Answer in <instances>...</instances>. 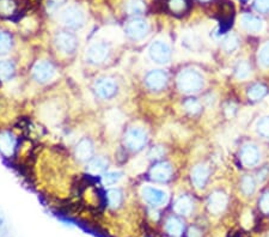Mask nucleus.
<instances>
[{
  "mask_svg": "<svg viewBox=\"0 0 269 237\" xmlns=\"http://www.w3.org/2000/svg\"><path fill=\"white\" fill-rule=\"evenodd\" d=\"M167 80V73L163 70H153L150 71L145 77V84L147 88L152 91H161L163 90L166 86Z\"/></svg>",
  "mask_w": 269,
  "mask_h": 237,
  "instance_id": "9b49d317",
  "label": "nucleus"
},
{
  "mask_svg": "<svg viewBox=\"0 0 269 237\" xmlns=\"http://www.w3.org/2000/svg\"><path fill=\"white\" fill-rule=\"evenodd\" d=\"M165 154V151H164V149L161 146H153L151 150H150L149 152V157L151 158V160H159V158H161Z\"/></svg>",
  "mask_w": 269,
  "mask_h": 237,
  "instance_id": "58836bf2",
  "label": "nucleus"
},
{
  "mask_svg": "<svg viewBox=\"0 0 269 237\" xmlns=\"http://www.w3.org/2000/svg\"><path fill=\"white\" fill-rule=\"evenodd\" d=\"M149 54L153 61L159 65H164L171 60V48L166 42L161 41V40L155 41L150 46Z\"/></svg>",
  "mask_w": 269,
  "mask_h": 237,
  "instance_id": "1a4fd4ad",
  "label": "nucleus"
},
{
  "mask_svg": "<svg viewBox=\"0 0 269 237\" xmlns=\"http://www.w3.org/2000/svg\"><path fill=\"white\" fill-rule=\"evenodd\" d=\"M146 11V4L144 0H126L123 4V12L127 16H140Z\"/></svg>",
  "mask_w": 269,
  "mask_h": 237,
  "instance_id": "412c9836",
  "label": "nucleus"
},
{
  "mask_svg": "<svg viewBox=\"0 0 269 237\" xmlns=\"http://www.w3.org/2000/svg\"><path fill=\"white\" fill-rule=\"evenodd\" d=\"M4 225H5V215L1 211V209H0V229H1Z\"/></svg>",
  "mask_w": 269,
  "mask_h": 237,
  "instance_id": "37998d69",
  "label": "nucleus"
},
{
  "mask_svg": "<svg viewBox=\"0 0 269 237\" xmlns=\"http://www.w3.org/2000/svg\"><path fill=\"white\" fill-rule=\"evenodd\" d=\"M183 107L184 109H186V112L192 115L199 114V113L201 112V103L199 102L196 98H187V100L184 101Z\"/></svg>",
  "mask_w": 269,
  "mask_h": 237,
  "instance_id": "2f4dec72",
  "label": "nucleus"
},
{
  "mask_svg": "<svg viewBox=\"0 0 269 237\" xmlns=\"http://www.w3.org/2000/svg\"><path fill=\"white\" fill-rule=\"evenodd\" d=\"M188 237H202V234L198 228L192 227V228H189V230H188Z\"/></svg>",
  "mask_w": 269,
  "mask_h": 237,
  "instance_id": "a19ab883",
  "label": "nucleus"
},
{
  "mask_svg": "<svg viewBox=\"0 0 269 237\" xmlns=\"http://www.w3.org/2000/svg\"><path fill=\"white\" fill-rule=\"evenodd\" d=\"M124 33L133 41H140L149 35L150 24L146 19L135 17L127 23L124 27Z\"/></svg>",
  "mask_w": 269,
  "mask_h": 237,
  "instance_id": "0eeeda50",
  "label": "nucleus"
},
{
  "mask_svg": "<svg viewBox=\"0 0 269 237\" xmlns=\"http://www.w3.org/2000/svg\"><path fill=\"white\" fill-rule=\"evenodd\" d=\"M199 1H201V2H210L211 0H199Z\"/></svg>",
  "mask_w": 269,
  "mask_h": 237,
  "instance_id": "c03bdc74",
  "label": "nucleus"
},
{
  "mask_svg": "<svg viewBox=\"0 0 269 237\" xmlns=\"http://www.w3.org/2000/svg\"><path fill=\"white\" fill-rule=\"evenodd\" d=\"M59 22L67 30H79L85 25L86 13L80 5H68L60 12Z\"/></svg>",
  "mask_w": 269,
  "mask_h": 237,
  "instance_id": "f257e3e1",
  "label": "nucleus"
},
{
  "mask_svg": "<svg viewBox=\"0 0 269 237\" xmlns=\"http://www.w3.org/2000/svg\"><path fill=\"white\" fill-rule=\"evenodd\" d=\"M227 205V195L225 194L224 192H220V190H216V192H213L212 194L210 195L207 201V207L208 211L213 215H219L222 211L226 209Z\"/></svg>",
  "mask_w": 269,
  "mask_h": 237,
  "instance_id": "2eb2a0df",
  "label": "nucleus"
},
{
  "mask_svg": "<svg viewBox=\"0 0 269 237\" xmlns=\"http://www.w3.org/2000/svg\"><path fill=\"white\" fill-rule=\"evenodd\" d=\"M208 178H210V169L205 164H198L193 168L192 174H190V178L194 187L198 189H202L206 186Z\"/></svg>",
  "mask_w": 269,
  "mask_h": 237,
  "instance_id": "dca6fc26",
  "label": "nucleus"
},
{
  "mask_svg": "<svg viewBox=\"0 0 269 237\" xmlns=\"http://www.w3.org/2000/svg\"><path fill=\"white\" fill-rule=\"evenodd\" d=\"M109 167V161L103 156H94L86 164L90 175H103Z\"/></svg>",
  "mask_w": 269,
  "mask_h": 237,
  "instance_id": "a211bd4d",
  "label": "nucleus"
},
{
  "mask_svg": "<svg viewBox=\"0 0 269 237\" xmlns=\"http://www.w3.org/2000/svg\"><path fill=\"white\" fill-rule=\"evenodd\" d=\"M257 132L265 138H269V117L262 118L257 123Z\"/></svg>",
  "mask_w": 269,
  "mask_h": 237,
  "instance_id": "c9c22d12",
  "label": "nucleus"
},
{
  "mask_svg": "<svg viewBox=\"0 0 269 237\" xmlns=\"http://www.w3.org/2000/svg\"><path fill=\"white\" fill-rule=\"evenodd\" d=\"M235 237H245V236H242V235H237V236H235Z\"/></svg>",
  "mask_w": 269,
  "mask_h": 237,
  "instance_id": "a18cd8bd",
  "label": "nucleus"
},
{
  "mask_svg": "<svg viewBox=\"0 0 269 237\" xmlns=\"http://www.w3.org/2000/svg\"><path fill=\"white\" fill-rule=\"evenodd\" d=\"M233 14H235V7H233L232 2L230 1H222L220 4V22L221 24H226L228 27L230 24H232V18Z\"/></svg>",
  "mask_w": 269,
  "mask_h": 237,
  "instance_id": "bb28decb",
  "label": "nucleus"
},
{
  "mask_svg": "<svg viewBox=\"0 0 269 237\" xmlns=\"http://www.w3.org/2000/svg\"><path fill=\"white\" fill-rule=\"evenodd\" d=\"M111 53L110 46L107 42L92 43L85 52V59L90 65H102L109 59Z\"/></svg>",
  "mask_w": 269,
  "mask_h": 237,
  "instance_id": "20e7f679",
  "label": "nucleus"
},
{
  "mask_svg": "<svg viewBox=\"0 0 269 237\" xmlns=\"http://www.w3.org/2000/svg\"><path fill=\"white\" fill-rule=\"evenodd\" d=\"M259 62L263 67L269 66V42L265 43L259 52Z\"/></svg>",
  "mask_w": 269,
  "mask_h": 237,
  "instance_id": "f704fd0d",
  "label": "nucleus"
},
{
  "mask_svg": "<svg viewBox=\"0 0 269 237\" xmlns=\"http://www.w3.org/2000/svg\"><path fill=\"white\" fill-rule=\"evenodd\" d=\"M260 161V151L259 149L253 144H247L241 150V162L243 166L253 167L259 163Z\"/></svg>",
  "mask_w": 269,
  "mask_h": 237,
  "instance_id": "f3484780",
  "label": "nucleus"
},
{
  "mask_svg": "<svg viewBox=\"0 0 269 237\" xmlns=\"http://www.w3.org/2000/svg\"><path fill=\"white\" fill-rule=\"evenodd\" d=\"M260 209H261L262 212L269 215V192L265 193L262 198L260 199Z\"/></svg>",
  "mask_w": 269,
  "mask_h": 237,
  "instance_id": "ea45409f",
  "label": "nucleus"
},
{
  "mask_svg": "<svg viewBox=\"0 0 269 237\" xmlns=\"http://www.w3.org/2000/svg\"><path fill=\"white\" fill-rule=\"evenodd\" d=\"M147 143V133L141 127H131L124 133L123 145L133 152H138L145 147Z\"/></svg>",
  "mask_w": 269,
  "mask_h": 237,
  "instance_id": "7ed1b4c3",
  "label": "nucleus"
},
{
  "mask_svg": "<svg viewBox=\"0 0 269 237\" xmlns=\"http://www.w3.org/2000/svg\"><path fill=\"white\" fill-rule=\"evenodd\" d=\"M95 155V145L91 139L83 138L77 143L74 147V157L80 163H88Z\"/></svg>",
  "mask_w": 269,
  "mask_h": 237,
  "instance_id": "f8f14e48",
  "label": "nucleus"
},
{
  "mask_svg": "<svg viewBox=\"0 0 269 237\" xmlns=\"http://www.w3.org/2000/svg\"><path fill=\"white\" fill-rule=\"evenodd\" d=\"M17 146H18V139L12 132H0V155L4 156L5 158L13 157Z\"/></svg>",
  "mask_w": 269,
  "mask_h": 237,
  "instance_id": "9d476101",
  "label": "nucleus"
},
{
  "mask_svg": "<svg viewBox=\"0 0 269 237\" xmlns=\"http://www.w3.org/2000/svg\"><path fill=\"white\" fill-rule=\"evenodd\" d=\"M18 12L17 0H0V18L11 19Z\"/></svg>",
  "mask_w": 269,
  "mask_h": 237,
  "instance_id": "5701e85b",
  "label": "nucleus"
},
{
  "mask_svg": "<svg viewBox=\"0 0 269 237\" xmlns=\"http://www.w3.org/2000/svg\"><path fill=\"white\" fill-rule=\"evenodd\" d=\"M121 178H122V173L120 172H106L103 175H101V182L103 186L109 187L116 184Z\"/></svg>",
  "mask_w": 269,
  "mask_h": 237,
  "instance_id": "c756f323",
  "label": "nucleus"
},
{
  "mask_svg": "<svg viewBox=\"0 0 269 237\" xmlns=\"http://www.w3.org/2000/svg\"><path fill=\"white\" fill-rule=\"evenodd\" d=\"M143 198L147 204L153 207L163 206L167 202V194L164 190L155 188V187H145L143 189Z\"/></svg>",
  "mask_w": 269,
  "mask_h": 237,
  "instance_id": "4468645a",
  "label": "nucleus"
},
{
  "mask_svg": "<svg viewBox=\"0 0 269 237\" xmlns=\"http://www.w3.org/2000/svg\"><path fill=\"white\" fill-rule=\"evenodd\" d=\"M66 0H48L47 1V11L48 12H55L65 4Z\"/></svg>",
  "mask_w": 269,
  "mask_h": 237,
  "instance_id": "4c0bfd02",
  "label": "nucleus"
},
{
  "mask_svg": "<svg viewBox=\"0 0 269 237\" xmlns=\"http://www.w3.org/2000/svg\"><path fill=\"white\" fill-rule=\"evenodd\" d=\"M54 45L60 53L72 56L78 48V39L69 30H60L54 35Z\"/></svg>",
  "mask_w": 269,
  "mask_h": 237,
  "instance_id": "39448f33",
  "label": "nucleus"
},
{
  "mask_svg": "<svg viewBox=\"0 0 269 237\" xmlns=\"http://www.w3.org/2000/svg\"><path fill=\"white\" fill-rule=\"evenodd\" d=\"M268 88L263 84H255L251 88H249L248 90V97L250 98L251 101H260L267 95Z\"/></svg>",
  "mask_w": 269,
  "mask_h": 237,
  "instance_id": "c85d7f7f",
  "label": "nucleus"
},
{
  "mask_svg": "<svg viewBox=\"0 0 269 237\" xmlns=\"http://www.w3.org/2000/svg\"><path fill=\"white\" fill-rule=\"evenodd\" d=\"M241 24L245 30L250 31V33H257V31L262 30L263 23L259 17L253 16V14H243L241 18Z\"/></svg>",
  "mask_w": 269,
  "mask_h": 237,
  "instance_id": "393cba45",
  "label": "nucleus"
},
{
  "mask_svg": "<svg viewBox=\"0 0 269 237\" xmlns=\"http://www.w3.org/2000/svg\"><path fill=\"white\" fill-rule=\"evenodd\" d=\"M251 72L250 65L247 61H242L238 63V66L236 67V77L238 79H245V78L249 77Z\"/></svg>",
  "mask_w": 269,
  "mask_h": 237,
  "instance_id": "72a5a7b5",
  "label": "nucleus"
},
{
  "mask_svg": "<svg viewBox=\"0 0 269 237\" xmlns=\"http://www.w3.org/2000/svg\"><path fill=\"white\" fill-rule=\"evenodd\" d=\"M13 46V37L8 31L0 30V57L10 53Z\"/></svg>",
  "mask_w": 269,
  "mask_h": 237,
  "instance_id": "cd10ccee",
  "label": "nucleus"
},
{
  "mask_svg": "<svg viewBox=\"0 0 269 237\" xmlns=\"http://www.w3.org/2000/svg\"><path fill=\"white\" fill-rule=\"evenodd\" d=\"M118 85L115 78L112 77H101L94 83V91L98 97L102 100H110L117 94Z\"/></svg>",
  "mask_w": 269,
  "mask_h": 237,
  "instance_id": "423d86ee",
  "label": "nucleus"
},
{
  "mask_svg": "<svg viewBox=\"0 0 269 237\" xmlns=\"http://www.w3.org/2000/svg\"><path fill=\"white\" fill-rule=\"evenodd\" d=\"M237 47H238V39H237V36L233 35V34L227 35L226 39L222 42V48L228 52V53H232L235 49H237Z\"/></svg>",
  "mask_w": 269,
  "mask_h": 237,
  "instance_id": "473e14b6",
  "label": "nucleus"
},
{
  "mask_svg": "<svg viewBox=\"0 0 269 237\" xmlns=\"http://www.w3.org/2000/svg\"><path fill=\"white\" fill-rule=\"evenodd\" d=\"M254 8L260 13H269V0H255Z\"/></svg>",
  "mask_w": 269,
  "mask_h": 237,
  "instance_id": "e433bc0d",
  "label": "nucleus"
},
{
  "mask_svg": "<svg viewBox=\"0 0 269 237\" xmlns=\"http://www.w3.org/2000/svg\"><path fill=\"white\" fill-rule=\"evenodd\" d=\"M165 231L172 237H179L184 233V222L177 216H170L165 222Z\"/></svg>",
  "mask_w": 269,
  "mask_h": 237,
  "instance_id": "aec40b11",
  "label": "nucleus"
},
{
  "mask_svg": "<svg viewBox=\"0 0 269 237\" xmlns=\"http://www.w3.org/2000/svg\"><path fill=\"white\" fill-rule=\"evenodd\" d=\"M16 73V65L11 60H0V80H11Z\"/></svg>",
  "mask_w": 269,
  "mask_h": 237,
  "instance_id": "a878e982",
  "label": "nucleus"
},
{
  "mask_svg": "<svg viewBox=\"0 0 269 237\" xmlns=\"http://www.w3.org/2000/svg\"><path fill=\"white\" fill-rule=\"evenodd\" d=\"M243 1H247V0H243Z\"/></svg>",
  "mask_w": 269,
  "mask_h": 237,
  "instance_id": "49530a36",
  "label": "nucleus"
},
{
  "mask_svg": "<svg viewBox=\"0 0 269 237\" xmlns=\"http://www.w3.org/2000/svg\"><path fill=\"white\" fill-rule=\"evenodd\" d=\"M267 176H268V169L267 168H263V169L260 170V173H259V181L260 182L265 181L266 178H267Z\"/></svg>",
  "mask_w": 269,
  "mask_h": 237,
  "instance_id": "79ce46f5",
  "label": "nucleus"
},
{
  "mask_svg": "<svg viewBox=\"0 0 269 237\" xmlns=\"http://www.w3.org/2000/svg\"><path fill=\"white\" fill-rule=\"evenodd\" d=\"M173 212L179 216H189L193 211V200L188 195L179 196V198L173 202Z\"/></svg>",
  "mask_w": 269,
  "mask_h": 237,
  "instance_id": "4be33fe9",
  "label": "nucleus"
},
{
  "mask_svg": "<svg viewBox=\"0 0 269 237\" xmlns=\"http://www.w3.org/2000/svg\"><path fill=\"white\" fill-rule=\"evenodd\" d=\"M149 176L152 181L159 182V183L167 182L172 176L171 164L167 162H158L150 169Z\"/></svg>",
  "mask_w": 269,
  "mask_h": 237,
  "instance_id": "ddd939ff",
  "label": "nucleus"
},
{
  "mask_svg": "<svg viewBox=\"0 0 269 237\" xmlns=\"http://www.w3.org/2000/svg\"><path fill=\"white\" fill-rule=\"evenodd\" d=\"M107 205L112 211H116L121 207L123 202V193L118 188H110L106 192Z\"/></svg>",
  "mask_w": 269,
  "mask_h": 237,
  "instance_id": "b1692460",
  "label": "nucleus"
},
{
  "mask_svg": "<svg viewBox=\"0 0 269 237\" xmlns=\"http://www.w3.org/2000/svg\"><path fill=\"white\" fill-rule=\"evenodd\" d=\"M177 86L184 94H195L204 86V77L199 71L186 68L178 73Z\"/></svg>",
  "mask_w": 269,
  "mask_h": 237,
  "instance_id": "f03ea898",
  "label": "nucleus"
},
{
  "mask_svg": "<svg viewBox=\"0 0 269 237\" xmlns=\"http://www.w3.org/2000/svg\"><path fill=\"white\" fill-rule=\"evenodd\" d=\"M268 237H269V236H268Z\"/></svg>",
  "mask_w": 269,
  "mask_h": 237,
  "instance_id": "de8ad7c7",
  "label": "nucleus"
},
{
  "mask_svg": "<svg viewBox=\"0 0 269 237\" xmlns=\"http://www.w3.org/2000/svg\"><path fill=\"white\" fill-rule=\"evenodd\" d=\"M31 76L35 82L40 84H46L51 82L53 77L55 76V66L47 60H41L37 61L33 66L31 70Z\"/></svg>",
  "mask_w": 269,
  "mask_h": 237,
  "instance_id": "6e6552de",
  "label": "nucleus"
},
{
  "mask_svg": "<svg viewBox=\"0 0 269 237\" xmlns=\"http://www.w3.org/2000/svg\"><path fill=\"white\" fill-rule=\"evenodd\" d=\"M255 187H256V183H255V180L253 178V176L247 175L242 178L241 188L245 195L253 194L254 190H255Z\"/></svg>",
  "mask_w": 269,
  "mask_h": 237,
  "instance_id": "7c9ffc66",
  "label": "nucleus"
},
{
  "mask_svg": "<svg viewBox=\"0 0 269 237\" xmlns=\"http://www.w3.org/2000/svg\"><path fill=\"white\" fill-rule=\"evenodd\" d=\"M166 11L173 16H183L190 8V4L188 0H166L165 1Z\"/></svg>",
  "mask_w": 269,
  "mask_h": 237,
  "instance_id": "6ab92c4d",
  "label": "nucleus"
}]
</instances>
